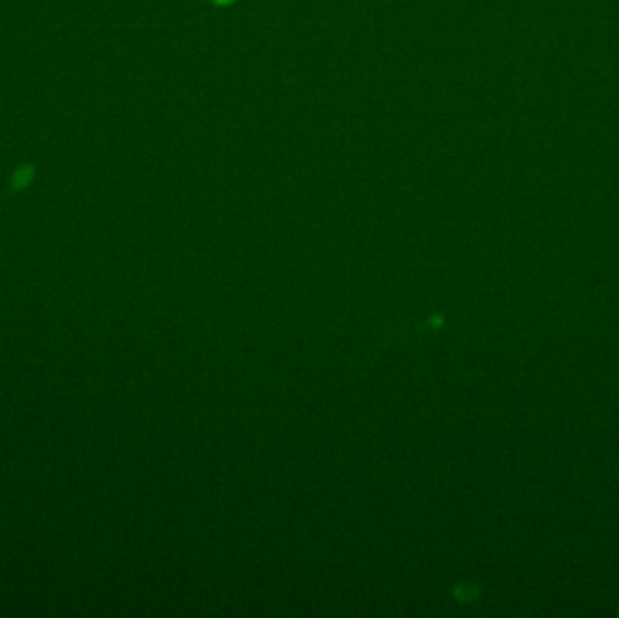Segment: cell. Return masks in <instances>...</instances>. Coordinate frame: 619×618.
I'll return each mask as SVG.
<instances>
[{"instance_id": "obj_1", "label": "cell", "mask_w": 619, "mask_h": 618, "mask_svg": "<svg viewBox=\"0 0 619 618\" xmlns=\"http://www.w3.org/2000/svg\"><path fill=\"white\" fill-rule=\"evenodd\" d=\"M210 2H214L216 6H230V4H234L236 0H210Z\"/></svg>"}]
</instances>
